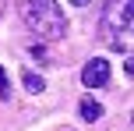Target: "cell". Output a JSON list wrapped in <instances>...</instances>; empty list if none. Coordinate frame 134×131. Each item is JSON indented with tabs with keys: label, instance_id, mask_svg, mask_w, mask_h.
<instances>
[{
	"label": "cell",
	"instance_id": "5",
	"mask_svg": "<svg viewBox=\"0 0 134 131\" xmlns=\"http://www.w3.org/2000/svg\"><path fill=\"white\" fill-rule=\"evenodd\" d=\"M21 82H25V89H28V92H42V89H46V82H42L35 71H25V75H21Z\"/></svg>",
	"mask_w": 134,
	"mask_h": 131
},
{
	"label": "cell",
	"instance_id": "3",
	"mask_svg": "<svg viewBox=\"0 0 134 131\" xmlns=\"http://www.w3.org/2000/svg\"><path fill=\"white\" fill-rule=\"evenodd\" d=\"M106 82H109V64L102 60V57H92V60L81 67V85H85V89H102Z\"/></svg>",
	"mask_w": 134,
	"mask_h": 131
},
{
	"label": "cell",
	"instance_id": "8",
	"mask_svg": "<svg viewBox=\"0 0 134 131\" xmlns=\"http://www.w3.org/2000/svg\"><path fill=\"white\" fill-rule=\"evenodd\" d=\"M131 124H134V113H131Z\"/></svg>",
	"mask_w": 134,
	"mask_h": 131
},
{
	"label": "cell",
	"instance_id": "1",
	"mask_svg": "<svg viewBox=\"0 0 134 131\" xmlns=\"http://www.w3.org/2000/svg\"><path fill=\"white\" fill-rule=\"evenodd\" d=\"M99 39L116 53L134 50V0H109L99 18Z\"/></svg>",
	"mask_w": 134,
	"mask_h": 131
},
{
	"label": "cell",
	"instance_id": "7",
	"mask_svg": "<svg viewBox=\"0 0 134 131\" xmlns=\"http://www.w3.org/2000/svg\"><path fill=\"white\" fill-rule=\"evenodd\" d=\"M71 4H74V7H88L92 0H71Z\"/></svg>",
	"mask_w": 134,
	"mask_h": 131
},
{
	"label": "cell",
	"instance_id": "4",
	"mask_svg": "<svg viewBox=\"0 0 134 131\" xmlns=\"http://www.w3.org/2000/svg\"><path fill=\"white\" fill-rule=\"evenodd\" d=\"M78 110H81V120H99V117H102V103H95L92 96H85V99H81V106H78Z\"/></svg>",
	"mask_w": 134,
	"mask_h": 131
},
{
	"label": "cell",
	"instance_id": "2",
	"mask_svg": "<svg viewBox=\"0 0 134 131\" xmlns=\"http://www.w3.org/2000/svg\"><path fill=\"white\" fill-rule=\"evenodd\" d=\"M18 14L25 28L39 39H64L67 35V18L57 0H18Z\"/></svg>",
	"mask_w": 134,
	"mask_h": 131
},
{
	"label": "cell",
	"instance_id": "6",
	"mask_svg": "<svg viewBox=\"0 0 134 131\" xmlns=\"http://www.w3.org/2000/svg\"><path fill=\"white\" fill-rule=\"evenodd\" d=\"M0 96H4V99L11 96V82H7V71L4 67H0Z\"/></svg>",
	"mask_w": 134,
	"mask_h": 131
}]
</instances>
